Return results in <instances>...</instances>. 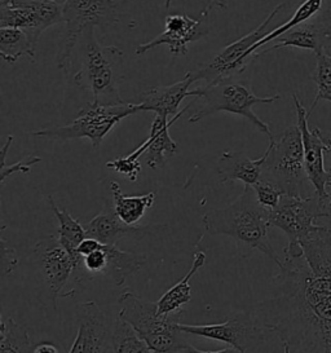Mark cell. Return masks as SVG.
Instances as JSON below:
<instances>
[{
  "label": "cell",
  "instance_id": "obj_1",
  "mask_svg": "<svg viewBox=\"0 0 331 353\" xmlns=\"http://www.w3.org/2000/svg\"><path fill=\"white\" fill-rule=\"evenodd\" d=\"M283 252L274 292L254 314L290 353H331V270H310L300 245Z\"/></svg>",
  "mask_w": 331,
  "mask_h": 353
},
{
  "label": "cell",
  "instance_id": "obj_2",
  "mask_svg": "<svg viewBox=\"0 0 331 353\" xmlns=\"http://www.w3.org/2000/svg\"><path fill=\"white\" fill-rule=\"evenodd\" d=\"M269 215L270 211L259 203L254 188L245 185L242 194L233 203L207 211L203 225L208 234L229 236L250 249L259 250L279 267L282 259L269 241Z\"/></svg>",
  "mask_w": 331,
  "mask_h": 353
},
{
  "label": "cell",
  "instance_id": "obj_3",
  "mask_svg": "<svg viewBox=\"0 0 331 353\" xmlns=\"http://www.w3.org/2000/svg\"><path fill=\"white\" fill-rule=\"evenodd\" d=\"M121 311L118 317L130 323L134 332L155 353H189L190 345L180 330V319L184 312L170 316L158 314L154 301L126 289L118 298Z\"/></svg>",
  "mask_w": 331,
  "mask_h": 353
},
{
  "label": "cell",
  "instance_id": "obj_4",
  "mask_svg": "<svg viewBox=\"0 0 331 353\" xmlns=\"http://www.w3.org/2000/svg\"><path fill=\"white\" fill-rule=\"evenodd\" d=\"M82 65L74 75V84L92 94L93 103L126 104L119 92L123 78L124 53L114 47H103L94 38L93 28L83 34Z\"/></svg>",
  "mask_w": 331,
  "mask_h": 353
},
{
  "label": "cell",
  "instance_id": "obj_5",
  "mask_svg": "<svg viewBox=\"0 0 331 353\" xmlns=\"http://www.w3.org/2000/svg\"><path fill=\"white\" fill-rule=\"evenodd\" d=\"M192 96L201 99L202 105L189 118L190 125L198 123L203 118L217 113H232L246 118L260 132L268 136L269 140L274 137L269 125L252 112V106L257 104H272L281 99L279 94L259 97L254 94L248 84L236 81L233 77L207 84L206 87L197 88L192 91Z\"/></svg>",
  "mask_w": 331,
  "mask_h": 353
},
{
  "label": "cell",
  "instance_id": "obj_6",
  "mask_svg": "<svg viewBox=\"0 0 331 353\" xmlns=\"http://www.w3.org/2000/svg\"><path fill=\"white\" fill-rule=\"evenodd\" d=\"M269 141L260 179L276 184L288 196H310L305 193L310 183L305 172L299 125H291Z\"/></svg>",
  "mask_w": 331,
  "mask_h": 353
},
{
  "label": "cell",
  "instance_id": "obj_7",
  "mask_svg": "<svg viewBox=\"0 0 331 353\" xmlns=\"http://www.w3.org/2000/svg\"><path fill=\"white\" fill-rule=\"evenodd\" d=\"M119 22L115 0H65L62 4V23L56 63L59 70L69 73L72 54L83 34L94 26L106 28Z\"/></svg>",
  "mask_w": 331,
  "mask_h": 353
},
{
  "label": "cell",
  "instance_id": "obj_8",
  "mask_svg": "<svg viewBox=\"0 0 331 353\" xmlns=\"http://www.w3.org/2000/svg\"><path fill=\"white\" fill-rule=\"evenodd\" d=\"M140 113L139 105L128 103L123 105H101L87 103L81 109L72 123L52 127L31 132V136L48 140L69 141L75 139H88L93 148H100L103 139L124 118Z\"/></svg>",
  "mask_w": 331,
  "mask_h": 353
},
{
  "label": "cell",
  "instance_id": "obj_9",
  "mask_svg": "<svg viewBox=\"0 0 331 353\" xmlns=\"http://www.w3.org/2000/svg\"><path fill=\"white\" fill-rule=\"evenodd\" d=\"M330 214L331 197H319L316 192L308 197L285 194L279 206L270 211L269 225L281 229L288 236L289 245L298 246L321 219Z\"/></svg>",
  "mask_w": 331,
  "mask_h": 353
},
{
  "label": "cell",
  "instance_id": "obj_10",
  "mask_svg": "<svg viewBox=\"0 0 331 353\" xmlns=\"http://www.w3.org/2000/svg\"><path fill=\"white\" fill-rule=\"evenodd\" d=\"M285 6V3L276 6L258 28L223 48L210 63L201 66L194 72H190L194 81L203 79L207 84H210L243 73L251 59L255 57L252 53V47L268 34L270 22L274 20V17L279 14V12L282 11Z\"/></svg>",
  "mask_w": 331,
  "mask_h": 353
},
{
  "label": "cell",
  "instance_id": "obj_11",
  "mask_svg": "<svg viewBox=\"0 0 331 353\" xmlns=\"http://www.w3.org/2000/svg\"><path fill=\"white\" fill-rule=\"evenodd\" d=\"M180 330L188 335L227 343L232 348L248 353L265 342V332L254 313L238 312L220 323L181 325Z\"/></svg>",
  "mask_w": 331,
  "mask_h": 353
},
{
  "label": "cell",
  "instance_id": "obj_12",
  "mask_svg": "<svg viewBox=\"0 0 331 353\" xmlns=\"http://www.w3.org/2000/svg\"><path fill=\"white\" fill-rule=\"evenodd\" d=\"M57 23H62V6L52 0H0V28L20 29L34 46Z\"/></svg>",
  "mask_w": 331,
  "mask_h": 353
},
{
  "label": "cell",
  "instance_id": "obj_13",
  "mask_svg": "<svg viewBox=\"0 0 331 353\" xmlns=\"http://www.w3.org/2000/svg\"><path fill=\"white\" fill-rule=\"evenodd\" d=\"M292 99L303 139L305 172L310 185L319 197H331V175L325 163V152L328 149L325 141L326 135L320 128H310L308 125V110H305L297 94H292Z\"/></svg>",
  "mask_w": 331,
  "mask_h": 353
},
{
  "label": "cell",
  "instance_id": "obj_14",
  "mask_svg": "<svg viewBox=\"0 0 331 353\" xmlns=\"http://www.w3.org/2000/svg\"><path fill=\"white\" fill-rule=\"evenodd\" d=\"M77 336L69 353H109L113 325L94 301H81L75 307Z\"/></svg>",
  "mask_w": 331,
  "mask_h": 353
},
{
  "label": "cell",
  "instance_id": "obj_15",
  "mask_svg": "<svg viewBox=\"0 0 331 353\" xmlns=\"http://www.w3.org/2000/svg\"><path fill=\"white\" fill-rule=\"evenodd\" d=\"M34 252L43 280L51 295L53 308L57 310V298L61 296L62 289L77 270V263L60 243L57 234H51L38 241Z\"/></svg>",
  "mask_w": 331,
  "mask_h": 353
},
{
  "label": "cell",
  "instance_id": "obj_16",
  "mask_svg": "<svg viewBox=\"0 0 331 353\" xmlns=\"http://www.w3.org/2000/svg\"><path fill=\"white\" fill-rule=\"evenodd\" d=\"M208 14L201 13L198 19L186 14H172L166 19L165 32L150 42L140 44L134 53L144 54L159 46H167L172 56H185L190 43L198 42L210 34L207 25Z\"/></svg>",
  "mask_w": 331,
  "mask_h": 353
},
{
  "label": "cell",
  "instance_id": "obj_17",
  "mask_svg": "<svg viewBox=\"0 0 331 353\" xmlns=\"http://www.w3.org/2000/svg\"><path fill=\"white\" fill-rule=\"evenodd\" d=\"M87 237L97 239L103 245H115L123 237H144L165 230V224H155L148 227L127 225L114 212L113 201L105 199L103 210L84 225Z\"/></svg>",
  "mask_w": 331,
  "mask_h": 353
},
{
  "label": "cell",
  "instance_id": "obj_18",
  "mask_svg": "<svg viewBox=\"0 0 331 353\" xmlns=\"http://www.w3.org/2000/svg\"><path fill=\"white\" fill-rule=\"evenodd\" d=\"M192 73H186L185 78L177 83L163 87H153L141 94L139 109L141 112H153L155 115L168 119V117H176L180 113V104L186 97L192 96L189 91L190 85L194 83Z\"/></svg>",
  "mask_w": 331,
  "mask_h": 353
},
{
  "label": "cell",
  "instance_id": "obj_19",
  "mask_svg": "<svg viewBox=\"0 0 331 353\" xmlns=\"http://www.w3.org/2000/svg\"><path fill=\"white\" fill-rule=\"evenodd\" d=\"M265 156L251 159L243 152H223L217 161V176L221 184L242 181L245 185L254 187L263 171Z\"/></svg>",
  "mask_w": 331,
  "mask_h": 353
},
{
  "label": "cell",
  "instance_id": "obj_20",
  "mask_svg": "<svg viewBox=\"0 0 331 353\" xmlns=\"http://www.w3.org/2000/svg\"><path fill=\"white\" fill-rule=\"evenodd\" d=\"M189 108L190 105H186V108L180 110V113L176 117H172L170 121L155 115L150 127V132L146 139L148 149L144 154L146 165L150 168L157 170L163 166L168 157L175 156L177 153L179 145L168 134V130Z\"/></svg>",
  "mask_w": 331,
  "mask_h": 353
},
{
  "label": "cell",
  "instance_id": "obj_21",
  "mask_svg": "<svg viewBox=\"0 0 331 353\" xmlns=\"http://www.w3.org/2000/svg\"><path fill=\"white\" fill-rule=\"evenodd\" d=\"M206 254L203 251H197L193 256V263L190 270L186 272L183 280L179 281L171 289L166 291L165 294L157 301L158 305V314L161 316H170L174 313L183 311V307L186 305L192 299V286L190 281L198 273L205 263H206Z\"/></svg>",
  "mask_w": 331,
  "mask_h": 353
},
{
  "label": "cell",
  "instance_id": "obj_22",
  "mask_svg": "<svg viewBox=\"0 0 331 353\" xmlns=\"http://www.w3.org/2000/svg\"><path fill=\"white\" fill-rule=\"evenodd\" d=\"M279 42L267 50L257 53V57H260L265 53L276 51L279 48H299V50H308L320 56L325 52L328 41L322 37L320 29L316 26L313 21H307L300 23L279 38Z\"/></svg>",
  "mask_w": 331,
  "mask_h": 353
},
{
  "label": "cell",
  "instance_id": "obj_23",
  "mask_svg": "<svg viewBox=\"0 0 331 353\" xmlns=\"http://www.w3.org/2000/svg\"><path fill=\"white\" fill-rule=\"evenodd\" d=\"M103 251L106 254L105 276H109L118 288L123 286L127 279L140 272L148 261L144 254L124 251L117 245H103Z\"/></svg>",
  "mask_w": 331,
  "mask_h": 353
},
{
  "label": "cell",
  "instance_id": "obj_24",
  "mask_svg": "<svg viewBox=\"0 0 331 353\" xmlns=\"http://www.w3.org/2000/svg\"><path fill=\"white\" fill-rule=\"evenodd\" d=\"M48 203L51 206L54 216L59 220V229H57L59 241L75 260V263H77L75 272H79L82 270L84 258L78 255L77 249L83 241L87 239L86 228L79 223V220L72 218L70 212L66 208H59L52 196H48Z\"/></svg>",
  "mask_w": 331,
  "mask_h": 353
},
{
  "label": "cell",
  "instance_id": "obj_25",
  "mask_svg": "<svg viewBox=\"0 0 331 353\" xmlns=\"http://www.w3.org/2000/svg\"><path fill=\"white\" fill-rule=\"evenodd\" d=\"M110 189L113 194L114 212L127 225H136L157 199L154 190L143 196H126L117 181L110 183Z\"/></svg>",
  "mask_w": 331,
  "mask_h": 353
},
{
  "label": "cell",
  "instance_id": "obj_26",
  "mask_svg": "<svg viewBox=\"0 0 331 353\" xmlns=\"http://www.w3.org/2000/svg\"><path fill=\"white\" fill-rule=\"evenodd\" d=\"M34 46L28 34L20 29L0 28V57L8 63H17L21 57H34Z\"/></svg>",
  "mask_w": 331,
  "mask_h": 353
},
{
  "label": "cell",
  "instance_id": "obj_27",
  "mask_svg": "<svg viewBox=\"0 0 331 353\" xmlns=\"http://www.w3.org/2000/svg\"><path fill=\"white\" fill-rule=\"evenodd\" d=\"M112 345L114 353H155L137 335L134 327L119 317L113 323Z\"/></svg>",
  "mask_w": 331,
  "mask_h": 353
},
{
  "label": "cell",
  "instance_id": "obj_28",
  "mask_svg": "<svg viewBox=\"0 0 331 353\" xmlns=\"http://www.w3.org/2000/svg\"><path fill=\"white\" fill-rule=\"evenodd\" d=\"M322 1L323 0H304L297 12L292 14V17L290 19L289 21L285 22L283 25H281L279 28H276L274 30L268 32L260 42L257 43L254 47H252V53L257 56V51L260 50L261 47H264L265 44H268L269 42L274 41V39H279L281 35H283L285 32H289L291 29H294L295 26H298L303 22L310 21V19L313 16H316L319 11L321 10V6H322Z\"/></svg>",
  "mask_w": 331,
  "mask_h": 353
},
{
  "label": "cell",
  "instance_id": "obj_29",
  "mask_svg": "<svg viewBox=\"0 0 331 353\" xmlns=\"http://www.w3.org/2000/svg\"><path fill=\"white\" fill-rule=\"evenodd\" d=\"M32 344L28 332L12 319L1 317L0 350L1 353H29Z\"/></svg>",
  "mask_w": 331,
  "mask_h": 353
},
{
  "label": "cell",
  "instance_id": "obj_30",
  "mask_svg": "<svg viewBox=\"0 0 331 353\" xmlns=\"http://www.w3.org/2000/svg\"><path fill=\"white\" fill-rule=\"evenodd\" d=\"M312 78L317 87V94L308 110V117L312 115L314 108L322 100L331 103V53L329 54L323 52L320 56H317L316 69Z\"/></svg>",
  "mask_w": 331,
  "mask_h": 353
},
{
  "label": "cell",
  "instance_id": "obj_31",
  "mask_svg": "<svg viewBox=\"0 0 331 353\" xmlns=\"http://www.w3.org/2000/svg\"><path fill=\"white\" fill-rule=\"evenodd\" d=\"M146 149H148V143L145 140L144 143L136 150H134L131 154L122 157V158H117L114 161H109L106 163V167L127 177L130 181H136L140 175V171H141L140 157L144 156Z\"/></svg>",
  "mask_w": 331,
  "mask_h": 353
},
{
  "label": "cell",
  "instance_id": "obj_32",
  "mask_svg": "<svg viewBox=\"0 0 331 353\" xmlns=\"http://www.w3.org/2000/svg\"><path fill=\"white\" fill-rule=\"evenodd\" d=\"M252 188L255 190V196H257L259 203L269 211L277 208L281 198L282 196H285V193L276 184L270 183L268 180H264V179H260Z\"/></svg>",
  "mask_w": 331,
  "mask_h": 353
},
{
  "label": "cell",
  "instance_id": "obj_33",
  "mask_svg": "<svg viewBox=\"0 0 331 353\" xmlns=\"http://www.w3.org/2000/svg\"><path fill=\"white\" fill-rule=\"evenodd\" d=\"M41 161V157L29 156L23 158V159H21L19 162H16V163H13V165H10V166L7 165V162H3L1 163V168H0V183L4 184L8 177L14 175V174H19V172H21V174H29L31 167L35 166Z\"/></svg>",
  "mask_w": 331,
  "mask_h": 353
},
{
  "label": "cell",
  "instance_id": "obj_34",
  "mask_svg": "<svg viewBox=\"0 0 331 353\" xmlns=\"http://www.w3.org/2000/svg\"><path fill=\"white\" fill-rule=\"evenodd\" d=\"M312 21L320 29L322 37L331 43V0H323L321 10Z\"/></svg>",
  "mask_w": 331,
  "mask_h": 353
},
{
  "label": "cell",
  "instance_id": "obj_35",
  "mask_svg": "<svg viewBox=\"0 0 331 353\" xmlns=\"http://www.w3.org/2000/svg\"><path fill=\"white\" fill-rule=\"evenodd\" d=\"M17 265V258L14 250L10 249L7 241L1 239V272L3 276L12 273Z\"/></svg>",
  "mask_w": 331,
  "mask_h": 353
},
{
  "label": "cell",
  "instance_id": "obj_36",
  "mask_svg": "<svg viewBox=\"0 0 331 353\" xmlns=\"http://www.w3.org/2000/svg\"><path fill=\"white\" fill-rule=\"evenodd\" d=\"M101 246H103V243L99 242L97 239L87 237V239H84L82 243L78 246L77 252H78V255H81L82 258H86L87 255H90V254H92L94 251L101 249Z\"/></svg>",
  "mask_w": 331,
  "mask_h": 353
},
{
  "label": "cell",
  "instance_id": "obj_37",
  "mask_svg": "<svg viewBox=\"0 0 331 353\" xmlns=\"http://www.w3.org/2000/svg\"><path fill=\"white\" fill-rule=\"evenodd\" d=\"M228 8V0H210L202 13L210 14L212 11H225Z\"/></svg>",
  "mask_w": 331,
  "mask_h": 353
},
{
  "label": "cell",
  "instance_id": "obj_38",
  "mask_svg": "<svg viewBox=\"0 0 331 353\" xmlns=\"http://www.w3.org/2000/svg\"><path fill=\"white\" fill-rule=\"evenodd\" d=\"M31 353H60L59 352V350H57V347L53 344V343L50 342H43L39 343V344H37L32 350H31Z\"/></svg>",
  "mask_w": 331,
  "mask_h": 353
},
{
  "label": "cell",
  "instance_id": "obj_39",
  "mask_svg": "<svg viewBox=\"0 0 331 353\" xmlns=\"http://www.w3.org/2000/svg\"><path fill=\"white\" fill-rule=\"evenodd\" d=\"M325 141H326V152H325V163H326V170L330 172L331 175V132L330 135L325 136Z\"/></svg>",
  "mask_w": 331,
  "mask_h": 353
},
{
  "label": "cell",
  "instance_id": "obj_40",
  "mask_svg": "<svg viewBox=\"0 0 331 353\" xmlns=\"http://www.w3.org/2000/svg\"><path fill=\"white\" fill-rule=\"evenodd\" d=\"M189 353H243L241 351H238L236 348H225V350H221V351H201V350H197L194 347L190 348V352Z\"/></svg>",
  "mask_w": 331,
  "mask_h": 353
},
{
  "label": "cell",
  "instance_id": "obj_41",
  "mask_svg": "<svg viewBox=\"0 0 331 353\" xmlns=\"http://www.w3.org/2000/svg\"><path fill=\"white\" fill-rule=\"evenodd\" d=\"M171 3H172V0H166V10H168L171 7Z\"/></svg>",
  "mask_w": 331,
  "mask_h": 353
},
{
  "label": "cell",
  "instance_id": "obj_42",
  "mask_svg": "<svg viewBox=\"0 0 331 353\" xmlns=\"http://www.w3.org/2000/svg\"><path fill=\"white\" fill-rule=\"evenodd\" d=\"M52 1H54V3H57V4H63V1H65V0H52Z\"/></svg>",
  "mask_w": 331,
  "mask_h": 353
},
{
  "label": "cell",
  "instance_id": "obj_43",
  "mask_svg": "<svg viewBox=\"0 0 331 353\" xmlns=\"http://www.w3.org/2000/svg\"><path fill=\"white\" fill-rule=\"evenodd\" d=\"M283 351H285L283 353H290L289 348H288V347H283Z\"/></svg>",
  "mask_w": 331,
  "mask_h": 353
}]
</instances>
